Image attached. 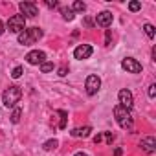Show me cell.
Wrapping results in <instances>:
<instances>
[{
    "instance_id": "7c38bea8",
    "label": "cell",
    "mask_w": 156,
    "mask_h": 156,
    "mask_svg": "<svg viewBox=\"0 0 156 156\" xmlns=\"http://www.w3.org/2000/svg\"><path fill=\"white\" fill-rule=\"evenodd\" d=\"M90 132H92V127H90V125H85V127H77V129L70 130V134H72L73 138H88V136H90Z\"/></svg>"
},
{
    "instance_id": "7a4b0ae2",
    "label": "cell",
    "mask_w": 156,
    "mask_h": 156,
    "mask_svg": "<svg viewBox=\"0 0 156 156\" xmlns=\"http://www.w3.org/2000/svg\"><path fill=\"white\" fill-rule=\"evenodd\" d=\"M20 98H22V90H20V87H9V88H6V92L2 94V103L8 107V108H15V105L20 101Z\"/></svg>"
},
{
    "instance_id": "277c9868",
    "label": "cell",
    "mask_w": 156,
    "mask_h": 156,
    "mask_svg": "<svg viewBox=\"0 0 156 156\" xmlns=\"http://www.w3.org/2000/svg\"><path fill=\"white\" fill-rule=\"evenodd\" d=\"M8 30H9V33H17V35L22 33L26 30V17L24 15H13V17H9Z\"/></svg>"
},
{
    "instance_id": "e0dca14e",
    "label": "cell",
    "mask_w": 156,
    "mask_h": 156,
    "mask_svg": "<svg viewBox=\"0 0 156 156\" xmlns=\"http://www.w3.org/2000/svg\"><path fill=\"white\" fill-rule=\"evenodd\" d=\"M41 72H42V73H50V72H53V62L44 61V62L41 64Z\"/></svg>"
},
{
    "instance_id": "f546056e",
    "label": "cell",
    "mask_w": 156,
    "mask_h": 156,
    "mask_svg": "<svg viewBox=\"0 0 156 156\" xmlns=\"http://www.w3.org/2000/svg\"><path fill=\"white\" fill-rule=\"evenodd\" d=\"M73 156H88V154H87V152H75Z\"/></svg>"
},
{
    "instance_id": "cb8c5ba5",
    "label": "cell",
    "mask_w": 156,
    "mask_h": 156,
    "mask_svg": "<svg viewBox=\"0 0 156 156\" xmlns=\"http://www.w3.org/2000/svg\"><path fill=\"white\" fill-rule=\"evenodd\" d=\"M105 138H107V143H108V145L114 141V134H112V132H105Z\"/></svg>"
},
{
    "instance_id": "30bf717a",
    "label": "cell",
    "mask_w": 156,
    "mask_h": 156,
    "mask_svg": "<svg viewBox=\"0 0 156 156\" xmlns=\"http://www.w3.org/2000/svg\"><path fill=\"white\" fill-rule=\"evenodd\" d=\"M26 61L30 62V64H42L44 61H46V53L42 51V50H31L28 55H26Z\"/></svg>"
},
{
    "instance_id": "5bb4252c",
    "label": "cell",
    "mask_w": 156,
    "mask_h": 156,
    "mask_svg": "<svg viewBox=\"0 0 156 156\" xmlns=\"http://www.w3.org/2000/svg\"><path fill=\"white\" fill-rule=\"evenodd\" d=\"M73 13H83L85 9H87V6H85V2H81V0H75V2L72 4V8H70Z\"/></svg>"
},
{
    "instance_id": "6da1fadb",
    "label": "cell",
    "mask_w": 156,
    "mask_h": 156,
    "mask_svg": "<svg viewBox=\"0 0 156 156\" xmlns=\"http://www.w3.org/2000/svg\"><path fill=\"white\" fill-rule=\"evenodd\" d=\"M42 30L41 28H26L22 33H19V37H17V41H19V44H22V46H31V44H35L39 39H42Z\"/></svg>"
},
{
    "instance_id": "2e32d148",
    "label": "cell",
    "mask_w": 156,
    "mask_h": 156,
    "mask_svg": "<svg viewBox=\"0 0 156 156\" xmlns=\"http://www.w3.org/2000/svg\"><path fill=\"white\" fill-rule=\"evenodd\" d=\"M143 31H145V35H147L149 39H154V33H156V31H154V26H152V24H149V22L143 24Z\"/></svg>"
},
{
    "instance_id": "8fae6325",
    "label": "cell",
    "mask_w": 156,
    "mask_h": 156,
    "mask_svg": "<svg viewBox=\"0 0 156 156\" xmlns=\"http://www.w3.org/2000/svg\"><path fill=\"white\" fill-rule=\"evenodd\" d=\"M96 24L101 28H108L112 24V13L110 11H101L99 15H96Z\"/></svg>"
},
{
    "instance_id": "52a82bcc",
    "label": "cell",
    "mask_w": 156,
    "mask_h": 156,
    "mask_svg": "<svg viewBox=\"0 0 156 156\" xmlns=\"http://www.w3.org/2000/svg\"><path fill=\"white\" fill-rule=\"evenodd\" d=\"M94 53V48L90 44H79L75 50H73V57L77 61H85V59H90Z\"/></svg>"
},
{
    "instance_id": "d4e9b609",
    "label": "cell",
    "mask_w": 156,
    "mask_h": 156,
    "mask_svg": "<svg viewBox=\"0 0 156 156\" xmlns=\"http://www.w3.org/2000/svg\"><path fill=\"white\" fill-rule=\"evenodd\" d=\"M46 6L48 8H57V2H55V0H53V2H51V0H46Z\"/></svg>"
},
{
    "instance_id": "9a60e30c",
    "label": "cell",
    "mask_w": 156,
    "mask_h": 156,
    "mask_svg": "<svg viewBox=\"0 0 156 156\" xmlns=\"http://www.w3.org/2000/svg\"><path fill=\"white\" fill-rule=\"evenodd\" d=\"M61 15H62V19H64V20H68V22H70V20H73V17H75V15H73V11H72L70 8H61Z\"/></svg>"
},
{
    "instance_id": "8992f818",
    "label": "cell",
    "mask_w": 156,
    "mask_h": 156,
    "mask_svg": "<svg viewBox=\"0 0 156 156\" xmlns=\"http://www.w3.org/2000/svg\"><path fill=\"white\" fill-rule=\"evenodd\" d=\"M118 99H119V105H121L123 108H127V110H130L132 105H134V96H132V92L127 90V88H121V90L118 92Z\"/></svg>"
},
{
    "instance_id": "d6986e66",
    "label": "cell",
    "mask_w": 156,
    "mask_h": 156,
    "mask_svg": "<svg viewBox=\"0 0 156 156\" xmlns=\"http://www.w3.org/2000/svg\"><path fill=\"white\" fill-rule=\"evenodd\" d=\"M57 145H59L57 140H48L42 147H44V151H53V149H57Z\"/></svg>"
},
{
    "instance_id": "ac0fdd59",
    "label": "cell",
    "mask_w": 156,
    "mask_h": 156,
    "mask_svg": "<svg viewBox=\"0 0 156 156\" xmlns=\"http://www.w3.org/2000/svg\"><path fill=\"white\" fill-rule=\"evenodd\" d=\"M20 116H22V110H20L19 107H15L13 112H11V121H13V123H19V121H20Z\"/></svg>"
},
{
    "instance_id": "9c48e42d",
    "label": "cell",
    "mask_w": 156,
    "mask_h": 156,
    "mask_svg": "<svg viewBox=\"0 0 156 156\" xmlns=\"http://www.w3.org/2000/svg\"><path fill=\"white\" fill-rule=\"evenodd\" d=\"M19 8H20L24 17H37L39 15V6L35 2H20Z\"/></svg>"
},
{
    "instance_id": "4fadbf2b",
    "label": "cell",
    "mask_w": 156,
    "mask_h": 156,
    "mask_svg": "<svg viewBox=\"0 0 156 156\" xmlns=\"http://www.w3.org/2000/svg\"><path fill=\"white\" fill-rule=\"evenodd\" d=\"M140 147L143 149V151H147V152H154L156 151V140L152 138V136H149V138H143L141 140V143H140Z\"/></svg>"
},
{
    "instance_id": "83f0119b",
    "label": "cell",
    "mask_w": 156,
    "mask_h": 156,
    "mask_svg": "<svg viewBox=\"0 0 156 156\" xmlns=\"http://www.w3.org/2000/svg\"><path fill=\"white\" fill-rule=\"evenodd\" d=\"M4 31H6V28H4V22H2V20H0V35H2Z\"/></svg>"
},
{
    "instance_id": "3957f363",
    "label": "cell",
    "mask_w": 156,
    "mask_h": 156,
    "mask_svg": "<svg viewBox=\"0 0 156 156\" xmlns=\"http://www.w3.org/2000/svg\"><path fill=\"white\" fill-rule=\"evenodd\" d=\"M114 118L118 121V125L121 129H132V116H130V110L123 108L121 105H116L114 107Z\"/></svg>"
},
{
    "instance_id": "44dd1931",
    "label": "cell",
    "mask_w": 156,
    "mask_h": 156,
    "mask_svg": "<svg viewBox=\"0 0 156 156\" xmlns=\"http://www.w3.org/2000/svg\"><path fill=\"white\" fill-rule=\"evenodd\" d=\"M59 114L62 116L61 118V123H59V129H66V112L64 110H59Z\"/></svg>"
},
{
    "instance_id": "f1b7e54d",
    "label": "cell",
    "mask_w": 156,
    "mask_h": 156,
    "mask_svg": "<svg viewBox=\"0 0 156 156\" xmlns=\"http://www.w3.org/2000/svg\"><path fill=\"white\" fill-rule=\"evenodd\" d=\"M121 152H123V149H119V147H118V149H114V154H116V156H119Z\"/></svg>"
},
{
    "instance_id": "7402d4cb",
    "label": "cell",
    "mask_w": 156,
    "mask_h": 156,
    "mask_svg": "<svg viewBox=\"0 0 156 156\" xmlns=\"http://www.w3.org/2000/svg\"><path fill=\"white\" fill-rule=\"evenodd\" d=\"M129 9H130V11H140V9H141V4H140V2H130V4H129Z\"/></svg>"
},
{
    "instance_id": "484cf974",
    "label": "cell",
    "mask_w": 156,
    "mask_h": 156,
    "mask_svg": "<svg viewBox=\"0 0 156 156\" xmlns=\"http://www.w3.org/2000/svg\"><path fill=\"white\" fill-rule=\"evenodd\" d=\"M66 72H68V70H66V66H62V68L59 70V75H66Z\"/></svg>"
},
{
    "instance_id": "5b68a950",
    "label": "cell",
    "mask_w": 156,
    "mask_h": 156,
    "mask_svg": "<svg viewBox=\"0 0 156 156\" xmlns=\"http://www.w3.org/2000/svg\"><path fill=\"white\" fill-rule=\"evenodd\" d=\"M85 88H87V94L88 96H96L101 88V79H99V75L96 73H90L87 77V81H85Z\"/></svg>"
},
{
    "instance_id": "603a6c76",
    "label": "cell",
    "mask_w": 156,
    "mask_h": 156,
    "mask_svg": "<svg viewBox=\"0 0 156 156\" xmlns=\"http://www.w3.org/2000/svg\"><path fill=\"white\" fill-rule=\"evenodd\" d=\"M154 96H156V85H151L149 87V98L154 99Z\"/></svg>"
},
{
    "instance_id": "ba28073f",
    "label": "cell",
    "mask_w": 156,
    "mask_h": 156,
    "mask_svg": "<svg viewBox=\"0 0 156 156\" xmlns=\"http://www.w3.org/2000/svg\"><path fill=\"white\" fill-rule=\"evenodd\" d=\"M121 68L125 72H129V73H140L141 72V64L136 59H132V57H125L121 61Z\"/></svg>"
},
{
    "instance_id": "ffe728a7",
    "label": "cell",
    "mask_w": 156,
    "mask_h": 156,
    "mask_svg": "<svg viewBox=\"0 0 156 156\" xmlns=\"http://www.w3.org/2000/svg\"><path fill=\"white\" fill-rule=\"evenodd\" d=\"M22 72H24V68H22V66H15V70L11 72V77H13V79H19V77L22 75Z\"/></svg>"
},
{
    "instance_id": "4316f807",
    "label": "cell",
    "mask_w": 156,
    "mask_h": 156,
    "mask_svg": "<svg viewBox=\"0 0 156 156\" xmlns=\"http://www.w3.org/2000/svg\"><path fill=\"white\" fill-rule=\"evenodd\" d=\"M101 140H103V136H101V134H98V136H94V141H96V143H99Z\"/></svg>"
}]
</instances>
